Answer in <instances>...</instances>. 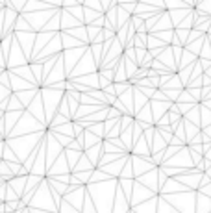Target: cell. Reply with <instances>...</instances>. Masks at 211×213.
<instances>
[{
	"instance_id": "1",
	"label": "cell",
	"mask_w": 211,
	"mask_h": 213,
	"mask_svg": "<svg viewBox=\"0 0 211 213\" xmlns=\"http://www.w3.org/2000/svg\"><path fill=\"white\" fill-rule=\"evenodd\" d=\"M133 22H135V30L137 34H146V26H145V20L143 19H139V17H133Z\"/></svg>"
}]
</instances>
